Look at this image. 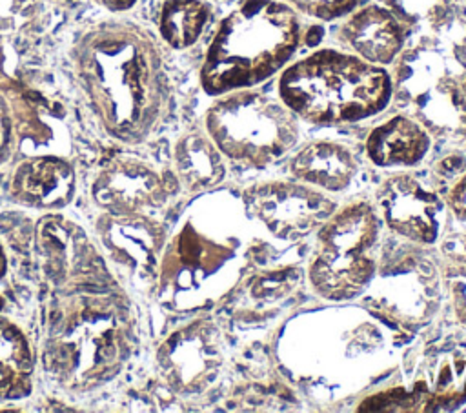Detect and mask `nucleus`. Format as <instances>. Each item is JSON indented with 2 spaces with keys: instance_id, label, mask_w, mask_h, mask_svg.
<instances>
[{
  "instance_id": "17",
  "label": "nucleus",
  "mask_w": 466,
  "mask_h": 413,
  "mask_svg": "<svg viewBox=\"0 0 466 413\" xmlns=\"http://www.w3.org/2000/svg\"><path fill=\"white\" fill-rule=\"evenodd\" d=\"M178 189L187 195H202L217 187L226 176V156L200 129L184 133L173 146L169 166Z\"/></svg>"
},
{
  "instance_id": "4",
  "label": "nucleus",
  "mask_w": 466,
  "mask_h": 413,
  "mask_svg": "<svg viewBox=\"0 0 466 413\" xmlns=\"http://www.w3.org/2000/svg\"><path fill=\"white\" fill-rule=\"evenodd\" d=\"M391 76L382 65L337 49H319L279 78L280 100L309 124L335 126L370 118L391 100Z\"/></svg>"
},
{
  "instance_id": "25",
  "label": "nucleus",
  "mask_w": 466,
  "mask_h": 413,
  "mask_svg": "<svg viewBox=\"0 0 466 413\" xmlns=\"http://www.w3.org/2000/svg\"><path fill=\"white\" fill-rule=\"evenodd\" d=\"M98 2L111 11H124V9H129L137 0H98Z\"/></svg>"
},
{
  "instance_id": "13",
  "label": "nucleus",
  "mask_w": 466,
  "mask_h": 413,
  "mask_svg": "<svg viewBox=\"0 0 466 413\" xmlns=\"http://www.w3.org/2000/svg\"><path fill=\"white\" fill-rule=\"evenodd\" d=\"M375 206L384 224L406 240L426 246L439 238L444 202L413 175L395 173L384 178L375 193Z\"/></svg>"
},
{
  "instance_id": "14",
  "label": "nucleus",
  "mask_w": 466,
  "mask_h": 413,
  "mask_svg": "<svg viewBox=\"0 0 466 413\" xmlns=\"http://www.w3.org/2000/svg\"><path fill=\"white\" fill-rule=\"evenodd\" d=\"M11 202L49 213L67 207L76 195L75 164L55 153H36L18 160L7 182Z\"/></svg>"
},
{
  "instance_id": "3",
  "label": "nucleus",
  "mask_w": 466,
  "mask_h": 413,
  "mask_svg": "<svg viewBox=\"0 0 466 413\" xmlns=\"http://www.w3.org/2000/svg\"><path fill=\"white\" fill-rule=\"evenodd\" d=\"M302 40L297 11L284 0H244L217 27L202 67L209 96L253 87L280 71Z\"/></svg>"
},
{
  "instance_id": "9",
  "label": "nucleus",
  "mask_w": 466,
  "mask_h": 413,
  "mask_svg": "<svg viewBox=\"0 0 466 413\" xmlns=\"http://www.w3.org/2000/svg\"><path fill=\"white\" fill-rule=\"evenodd\" d=\"M93 237L118 284L129 295L153 297L164 246L166 226L153 213L111 215L93 220Z\"/></svg>"
},
{
  "instance_id": "11",
  "label": "nucleus",
  "mask_w": 466,
  "mask_h": 413,
  "mask_svg": "<svg viewBox=\"0 0 466 413\" xmlns=\"http://www.w3.org/2000/svg\"><path fill=\"white\" fill-rule=\"evenodd\" d=\"M249 218L284 242H299L317 231L337 209L326 191L299 180H268L251 184L240 195Z\"/></svg>"
},
{
  "instance_id": "15",
  "label": "nucleus",
  "mask_w": 466,
  "mask_h": 413,
  "mask_svg": "<svg viewBox=\"0 0 466 413\" xmlns=\"http://www.w3.org/2000/svg\"><path fill=\"white\" fill-rule=\"evenodd\" d=\"M340 38L366 62L386 65L397 58L404 45V27L386 7L371 4L351 11L340 27Z\"/></svg>"
},
{
  "instance_id": "5",
  "label": "nucleus",
  "mask_w": 466,
  "mask_h": 413,
  "mask_svg": "<svg viewBox=\"0 0 466 413\" xmlns=\"http://www.w3.org/2000/svg\"><path fill=\"white\" fill-rule=\"evenodd\" d=\"M244 258L240 237L215 229L206 204H197L167 237L153 297L171 311L211 307L240 280Z\"/></svg>"
},
{
  "instance_id": "1",
  "label": "nucleus",
  "mask_w": 466,
  "mask_h": 413,
  "mask_svg": "<svg viewBox=\"0 0 466 413\" xmlns=\"http://www.w3.org/2000/svg\"><path fill=\"white\" fill-rule=\"evenodd\" d=\"M138 348L131 295L122 287L49 293L36 353L46 380L71 397L113 384Z\"/></svg>"
},
{
  "instance_id": "26",
  "label": "nucleus",
  "mask_w": 466,
  "mask_h": 413,
  "mask_svg": "<svg viewBox=\"0 0 466 413\" xmlns=\"http://www.w3.org/2000/svg\"><path fill=\"white\" fill-rule=\"evenodd\" d=\"M7 267H9V260H7V251H5V246L0 238V280L7 275Z\"/></svg>"
},
{
  "instance_id": "23",
  "label": "nucleus",
  "mask_w": 466,
  "mask_h": 413,
  "mask_svg": "<svg viewBox=\"0 0 466 413\" xmlns=\"http://www.w3.org/2000/svg\"><path fill=\"white\" fill-rule=\"evenodd\" d=\"M16 136H15V126H13V116L9 113V107L0 95V166L5 164L13 151H15Z\"/></svg>"
},
{
  "instance_id": "16",
  "label": "nucleus",
  "mask_w": 466,
  "mask_h": 413,
  "mask_svg": "<svg viewBox=\"0 0 466 413\" xmlns=\"http://www.w3.org/2000/svg\"><path fill=\"white\" fill-rule=\"evenodd\" d=\"M291 176L326 193L344 191L359 173L355 153L335 140H315L289 160Z\"/></svg>"
},
{
  "instance_id": "27",
  "label": "nucleus",
  "mask_w": 466,
  "mask_h": 413,
  "mask_svg": "<svg viewBox=\"0 0 466 413\" xmlns=\"http://www.w3.org/2000/svg\"><path fill=\"white\" fill-rule=\"evenodd\" d=\"M464 91H466V80H464Z\"/></svg>"
},
{
  "instance_id": "6",
  "label": "nucleus",
  "mask_w": 466,
  "mask_h": 413,
  "mask_svg": "<svg viewBox=\"0 0 466 413\" xmlns=\"http://www.w3.org/2000/svg\"><path fill=\"white\" fill-rule=\"evenodd\" d=\"M382 218L375 204L353 200L317 229L308 264L311 289L333 302L362 295L377 275Z\"/></svg>"
},
{
  "instance_id": "2",
  "label": "nucleus",
  "mask_w": 466,
  "mask_h": 413,
  "mask_svg": "<svg viewBox=\"0 0 466 413\" xmlns=\"http://www.w3.org/2000/svg\"><path fill=\"white\" fill-rule=\"evenodd\" d=\"M73 58L107 136L138 146L158 129L169 106V82L162 53L147 31L133 24H100L78 40Z\"/></svg>"
},
{
  "instance_id": "12",
  "label": "nucleus",
  "mask_w": 466,
  "mask_h": 413,
  "mask_svg": "<svg viewBox=\"0 0 466 413\" xmlns=\"http://www.w3.org/2000/svg\"><path fill=\"white\" fill-rule=\"evenodd\" d=\"M171 169H160L133 155H116L102 162L89 182V198L96 211L111 215L153 213L178 193Z\"/></svg>"
},
{
  "instance_id": "24",
  "label": "nucleus",
  "mask_w": 466,
  "mask_h": 413,
  "mask_svg": "<svg viewBox=\"0 0 466 413\" xmlns=\"http://www.w3.org/2000/svg\"><path fill=\"white\" fill-rule=\"evenodd\" d=\"M446 206L459 220H466V171L453 182L446 193Z\"/></svg>"
},
{
  "instance_id": "21",
  "label": "nucleus",
  "mask_w": 466,
  "mask_h": 413,
  "mask_svg": "<svg viewBox=\"0 0 466 413\" xmlns=\"http://www.w3.org/2000/svg\"><path fill=\"white\" fill-rule=\"evenodd\" d=\"M442 278L453 304L457 322L466 327V262H448Z\"/></svg>"
},
{
  "instance_id": "7",
  "label": "nucleus",
  "mask_w": 466,
  "mask_h": 413,
  "mask_svg": "<svg viewBox=\"0 0 466 413\" xmlns=\"http://www.w3.org/2000/svg\"><path fill=\"white\" fill-rule=\"evenodd\" d=\"M204 129L220 153L246 167H268L299 142L297 115L264 93L237 89L206 111Z\"/></svg>"
},
{
  "instance_id": "19",
  "label": "nucleus",
  "mask_w": 466,
  "mask_h": 413,
  "mask_svg": "<svg viewBox=\"0 0 466 413\" xmlns=\"http://www.w3.org/2000/svg\"><path fill=\"white\" fill-rule=\"evenodd\" d=\"M36 349L24 327L11 317L0 315V388L11 400L24 398L33 389Z\"/></svg>"
},
{
  "instance_id": "10",
  "label": "nucleus",
  "mask_w": 466,
  "mask_h": 413,
  "mask_svg": "<svg viewBox=\"0 0 466 413\" xmlns=\"http://www.w3.org/2000/svg\"><path fill=\"white\" fill-rule=\"evenodd\" d=\"M226 362L224 337L209 317H195L166 335L153 353L160 386L178 397L204 395L218 380Z\"/></svg>"
},
{
  "instance_id": "8",
  "label": "nucleus",
  "mask_w": 466,
  "mask_h": 413,
  "mask_svg": "<svg viewBox=\"0 0 466 413\" xmlns=\"http://www.w3.org/2000/svg\"><path fill=\"white\" fill-rule=\"evenodd\" d=\"M33 249L38 271L51 293L122 287L93 233L62 211L44 213L36 220Z\"/></svg>"
},
{
  "instance_id": "18",
  "label": "nucleus",
  "mask_w": 466,
  "mask_h": 413,
  "mask_svg": "<svg viewBox=\"0 0 466 413\" xmlns=\"http://www.w3.org/2000/svg\"><path fill=\"white\" fill-rule=\"evenodd\" d=\"M431 136L408 115H395L375 126L366 138V155L379 167H410L424 160Z\"/></svg>"
},
{
  "instance_id": "22",
  "label": "nucleus",
  "mask_w": 466,
  "mask_h": 413,
  "mask_svg": "<svg viewBox=\"0 0 466 413\" xmlns=\"http://www.w3.org/2000/svg\"><path fill=\"white\" fill-rule=\"evenodd\" d=\"M295 11H300L308 16L319 20H335L344 15H350L360 0H284Z\"/></svg>"
},
{
  "instance_id": "20",
  "label": "nucleus",
  "mask_w": 466,
  "mask_h": 413,
  "mask_svg": "<svg viewBox=\"0 0 466 413\" xmlns=\"http://www.w3.org/2000/svg\"><path fill=\"white\" fill-rule=\"evenodd\" d=\"M211 7L204 0H166L160 7L158 29L173 49L193 45L209 22Z\"/></svg>"
}]
</instances>
